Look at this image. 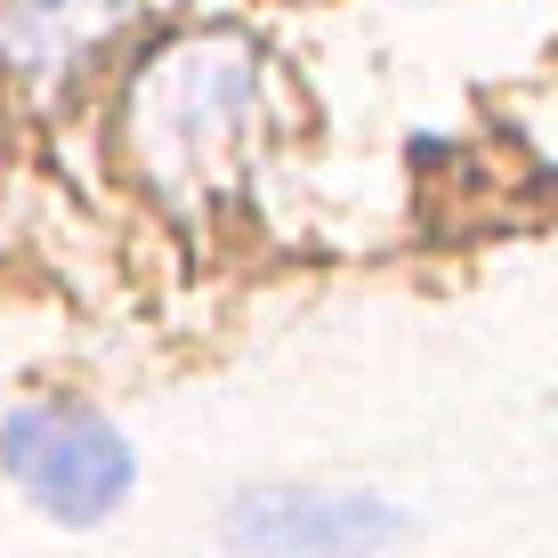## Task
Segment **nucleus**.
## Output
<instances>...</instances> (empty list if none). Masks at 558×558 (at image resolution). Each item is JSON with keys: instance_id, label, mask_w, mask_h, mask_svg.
Here are the masks:
<instances>
[{"instance_id": "1", "label": "nucleus", "mask_w": 558, "mask_h": 558, "mask_svg": "<svg viewBox=\"0 0 558 558\" xmlns=\"http://www.w3.org/2000/svg\"><path fill=\"white\" fill-rule=\"evenodd\" d=\"M0 470L65 526H98L138 486V461H130L122 429L98 413H73V405H16L0 421Z\"/></svg>"}, {"instance_id": "2", "label": "nucleus", "mask_w": 558, "mask_h": 558, "mask_svg": "<svg viewBox=\"0 0 558 558\" xmlns=\"http://www.w3.org/2000/svg\"><path fill=\"white\" fill-rule=\"evenodd\" d=\"M405 526L413 518L397 502L332 486H243L219 518L235 558H380L405 543Z\"/></svg>"}, {"instance_id": "3", "label": "nucleus", "mask_w": 558, "mask_h": 558, "mask_svg": "<svg viewBox=\"0 0 558 558\" xmlns=\"http://www.w3.org/2000/svg\"><path fill=\"white\" fill-rule=\"evenodd\" d=\"M243 106H252V57H243L235 41H195V49H179V57L146 82L138 122H146V146L170 154V146L219 138Z\"/></svg>"}, {"instance_id": "4", "label": "nucleus", "mask_w": 558, "mask_h": 558, "mask_svg": "<svg viewBox=\"0 0 558 558\" xmlns=\"http://www.w3.org/2000/svg\"><path fill=\"white\" fill-rule=\"evenodd\" d=\"M138 0H0V49L33 73L73 65L98 33H113Z\"/></svg>"}]
</instances>
